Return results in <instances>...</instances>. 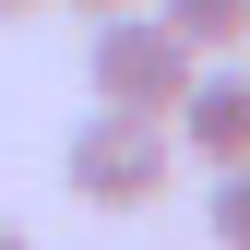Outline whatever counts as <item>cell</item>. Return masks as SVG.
I'll return each instance as SVG.
<instances>
[{"label": "cell", "mask_w": 250, "mask_h": 250, "mask_svg": "<svg viewBox=\"0 0 250 250\" xmlns=\"http://www.w3.org/2000/svg\"><path fill=\"white\" fill-rule=\"evenodd\" d=\"M0 250H36V238H24V227H12V214H0Z\"/></svg>", "instance_id": "obj_7"}, {"label": "cell", "mask_w": 250, "mask_h": 250, "mask_svg": "<svg viewBox=\"0 0 250 250\" xmlns=\"http://www.w3.org/2000/svg\"><path fill=\"white\" fill-rule=\"evenodd\" d=\"M155 24L191 36V48H238L250 36V0H155Z\"/></svg>", "instance_id": "obj_4"}, {"label": "cell", "mask_w": 250, "mask_h": 250, "mask_svg": "<svg viewBox=\"0 0 250 250\" xmlns=\"http://www.w3.org/2000/svg\"><path fill=\"white\" fill-rule=\"evenodd\" d=\"M83 72H96V107H143V119H167L179 96H191L203 48H191V36H167V24L131 0V12H96V48H83Z\"/></svg>", "instance_id": "obj_2"}, {"label": "cell", "mask_w": 250, "mask_h": 250, "mask_svg": "<svg viewBox=\"0 0 250 250\" xmlns=\"http://www.w3.org/2000/svg\"><path fill=\"white\" fill-rule=\"evenodd\" d=\"M214 250H250V167H214Z\"/></svg>", "instance_id": "obj_5"}, {"label": "cell", "mask_w": 250, "mask_h": 250, "mask_svg": "<svg viewBox=\"0 0 250 250\" xmlns=\"http://www.w3.org/2000/svg\"><path fill=\"white\" fill-rule=\"evenodd\" d=\"M60 179H72V203H96V214H143V203H167V119H143V107H96V119H72Z\"/></svg>", "instance_id": "obj_1"}, {"label": "cell", "mask_w": 250, "mask_h": 250, "mask_svg": "<svg viewBox=\"0 0 250 250\" xmlns=\"http://www.w3.org/2000/svg\"><path fill=\"white\" fill-rule=\"evenodd\" d=\"M167 143H191L203 167H250V72H191V96L167 107Z\"/></svg>", "instance_id": "obj_3"}, {"label": "cell", "mask_w": 250, "mask_h": 250, "mask_svg": "<svg viewBox=\"0 0 250 250\" xmlns=\"http://www.w3.org/2000/svg\"><path fill=\"white\" fill-rule=\"evenodd\" d=\"M72 12H131V0H72Z\"/></svg>", "instance_id": "obj_8"}, {"label": "cell", "mask_w": 250, "mask_h": 250, "mask_svg": "<svg viewBox=\"0 0 250 250\" xmlns=\"http://www.w3.org/2000/svg\"><path fill=\"white\" fill-rule=\"evenodd\" d=\"M24 12H48V0H0V24H24Z\"/></svg>", "instance_id": "obj_6"}]
</instances>
